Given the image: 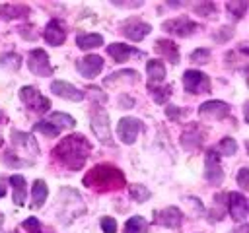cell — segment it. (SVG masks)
Segmentation results:
<instances>
[{"label":"cell","instance_id":"2","mask_svg":"<svg viewBox=\"0 0 249 233\" xmlns=\"http://www.w3.org/2000/svg\"><path fill=\"white\" fill-rule=\"evenodd\" d=\"M124 173L119 167L101 163L95 165L91 171L86 173L84 177V184L93 188V190H113V188H121L124 186Z\"/></svg>","mask_w":249,"mask_h":233},{"label":"cell","instance_id":"35","mask_svg":"<svg viewBox=\"0 0 249 233\" xmlns=\"http://www.w3.org/2000/svg\"><path fill=\"white\" fill-rule=\"evenodd\" d=\"M231 37H233V27H230V25H222V27L218 29V33L212 35V39H214L216 43H226V41H230Z\"/></svg>","mask_w":249,"mask_h":233},{"label":"cell","instance_id":"25","mask_svg":"<svg viewBox=\"0 0 249 233\" xmlns=\"http://www.w3.org/2000/svg\"><path fill=\"white\" fill-rule=\"evenodd\" d=\"M12 142H14L16 146H25L27 150H33V153H35V155L39 153V148H37V144H35L33 136H31V134H27V132L12 130Z\"/></svg>","mask_w":249,"mask_h":233},{"label":"cell","instance_id":"15","mask_svg":"<svg viewBox=\"0 0 249 233\" xmlns=\"http://www.w3.org/2000/svg\"><path fill=\"white\" fill-rule=\"evenodd\" d=\"M51 91H53L56 97H62V99H68V101H74V103H78V101H82V99L86 97L82 89H78V87H74L72 83L62 82V80H54V82L51 83Z\"/></svg>","mask_w":249,"mask_h":233},{"label":"cell","instance_id":"28","mask_svg":"<svg viewBox=\"0 0 249 233\" xmlns=\"http://www.w3.org/2000/svg\"><path fill=\"white\" fill-rule=\"evenodd\" d=\"M53 126H56L58 130L60 128H72L74 124H76V120L70 116V115H66V113H53V115H49V118H47Z\"/></svg>","mask_w":249,"mask_h":233},{"label":"cell","instance_id":"40","mask_svg":"<svg viewBox=\"0 0 249 233\" xmlns=\"http://www.w3.org/2000/svg\"><path fill=\"white\" fill-rule=\"evenodd\" d=\"M214 10H216V6L214 4H210V2H206V4H198V6H195V12L196 14H202V16H206V14H214Z\"/></svg>","mask_w":249,"mask_h":233},{"label":"cell","instance_id":"39","mask_svg":"<svg viewBox=\"0 0 249 233\" xmlns=\"http://www.w3.org/2000/svg\"><path fill=\"white\" fill-rule=\"evenodd\" d=\"M247 177H249V169H247V167H241L239 173H237V184H239L243 190L249 188V179H247Z\"/></svg>","mask_w":249,"mask_h":233},{"label":"cell","instance_id":"7","mask_svg":"<svg viewBox=\"0 0 249 233\" xmlns=\"http://www.w3.org/2000/svg\"><path fill=\"white\" fill-rule=\"evenodd\" d=\"M198 23L189 19V17H175V19H167L161 23V29L171 33V35H177V37H191L195 31H198Z\"/></svg>","mask_w":249,"mask_h":233},{"label":"cell","instance_id":"12","mask_svg":"<svg viewBox=\"0 0 249 233\" xmlns=\"http://www.w3.org/2000/svg\"><path fill=\"white\" fill-rule=\"evenodd\" d=\"M228 210L231 214V217L235 221H245L247 217V212H249V204H247V198L241 194V192H230L228 194Z\"/></svg>","mask_w":249,"mask_h":233},{"label":"cell","instance_id":"33","mask_svg":"<svg viewBox=\"0 0 249 233\" xmlns=\"http://www.w3.org/2000/svg\"><path fill=\"white\" fill-rule=\"evenodd\" d=\"M218 151H220L222 155H235V151H237V142L228 136V138H224V140L218 144Z\"/></svg>","mask_w":249,"mask_h":233},{"label":"cell","instance_id":"18","mask_svg":"<svg viewBox=\"0 0 249 233\" xmlns=\"http://www.w3.org/2000/svg\"><path fill=\"white\" fill-rule=\"evenodd\" d=\"M10 184L14 188V194H12L14 204L16 206H23L25 200H27V181H25V177L23 175H12L10 177Z\"/></svg>","mask_w":249,"mask_h":233},{"label":"cell","instance_id":"22","mask_svg":"<svg viewBox=\"0 0 249 233\" xmlns=\"http://www.w3.org/2000/svg\"><path fill=\"white\" fill-rule=\"evenodd\" d=\"M31 14V10L27 6H14V4H4L0 6V17L10 21V19H19V17H27Z\"/></svg>","mask_w":249,"mask_h":233},{"label":"cell","instance_id":"37","mask_svg":"<svg viewBox=\"0 0 249 233\" xmlns=\"http://www.w3.org/2000/svg\"><path fill=\"white\" fill-rule=\"evenodd\" d=\"M99 225H101V231L103 233H117V221H115V217H101Z\"/></svg>","mask_w":249,"mask_h":233},{"label":"cell","instance_id":"31","mask_svg":"<svg viewBox=\"0 0 249 233\" xmlns=\"http://www.w3.org/2000/svg\"><path fill=\"white\" fill-rule=\"evenodd\" d=\"M33 130L35 132H41V134H45V136H49V138H54V136H58V128L56 126H53L49 120H39V122H35V126H33Z\"/></svg>","mask_w":249,"mask_h":233},{"label":"cell","instance_id":"17","mask_svg":"<svg viewBox=\"0 0 249 233\" xmlns=\"http://www.w3.org/2000/svg\"><path fill=\"white\" fill-rule=\"evenodd\" d=\"M107 54L115 60V62H126L130 56H144L142 50L130 47V45H124V43H111L107 47Z\"/></svg>","mask_w":249,"mask_h":233},{"label":"cell","instance_id":"29","mask_svg":"<svg viewBox=\"0 0 249 233\" xmlns=\"http://www.w3.org/2000/svg\"><path fill=\"white\" fill-rule=\"evenodd\" d=\"M226 10H228V14H230V17L233 19V21H239L243 16H245V12H247V2H228L226 4Z\"/></svg>","mask_w":249,"mask_h":233},{"label":"cell","instance_id":"23","mask_svg":"<svg viewBox=\"0 0 249 233\" xmlns=\"http://www.w3.org/2000/svg\"><path fill=\"white\" fill-rule=\"evenodd\" d=\"M76 45L82 50H89V49H97L103 45V35L99 33H80L76 37Z\"/></svg>","mask_w":249,"mask_h":233},{"label":"cell","instance_id":"38","mask_svg":"<svg viewBox=\"0 0 249 233\" xmlns=\"http://www.w3.org/2000/svg\"><path fill=\"white\" fill-rule=\"evenodd\" d=\"M27 231H31V233H43L41 231V225H39V219L37 217H27L23 223H21Z\"/></svg>","mask_w":249,"mask_h":233},{"label":"cell","instance_id":"27","mask_svg":"<svg viewBox=\"0 0 249 233\" xmlns=\"http://www.w3.org/2000/svg\"><path fill=\"white\" fill-rule=\"evenodd\" d=\"M148 89H150V95H152V99L156 101V103H160V105H163V103H167V99L171 97V85L169 83H165V85H148Z\"/></svg>","mask_w":249,"mask_h":233},{"label":"cell","instance_id":"9","mask_svg":"<svg viewBox=\"0 0 249 233\" xmlns=\"http://www.w3.org/2000/svg\"><path fill=\"white\" fill-rule=\"evenodd\" d=\"M140 130H142V120L140 118H134V116H124L117 124V134H119L121 142L126 144V146L134 144V140H136V136H138Z\"/></svg>","mask_w":249,"mask_h":233},{"label":"cell","instance_id":"14","mask_svg":"<svg viewBox=\"0 0 249 233\" xmlns=\"http://www.w3.org/2000/svg\"><path fill=\"white\" fill-rule=\"evenodd\" d=\"M76 70L84 76V78H95L101 70H103V58L99 54H88L82 60L76 62Z\"/></svg>","mask_w":249,"mask_h":233},{"label":"cell","instance_id":"5","mask_svg":"<svg viewBox=\"0 0 249 233\" xmlns=\"http://www.w3.org/2000/svg\"><path fill=\"white\" fill-rule=\"evenodd\" d=\"M183 85L189 93H208L210 91V78L200 70H187L183 74Z\"/></svg>","mask_w":249,"mask_h":233},{"label":"cell","instance_id":"21","mask_svg":"<svg viewBox=\"0 0 249 233\" xmlns=\"http://www.w3.org/2000/svg\"><path fill=\"white\" fill-rule=\"evenodd\" d=\"M200 142H202V132L198 130V126H189V128L181 134V146H183L185 150H189V151L196 150V148L200 146Z\"/></svg>","mask_w":249,"mask_h":233},{"label":"cell","instance_id":"24","mask_svg":"<svg viewBox=\"0 0 249 233\" xmlns=\"http://www.w3.org/2000/svg\"><path fill=\"white\" fill-rule=\"evenodd\" d=\"M47 194H49V188H47V183L37 179L33 184H31V200H33V208H41L47 200Z\"/></svg>","mask_w":249,"mask_h":233},{"label":"cell","instance_id":"32","mask_svg":"<svg viewBox=\"0 0 249 233\" xmlns=\"http://www.w3.org/2000/svg\"><path fill=\"white\" fill-rule=\"evenodd\" d=\"M130 196L136 200V202H146V200H150V196H152V192H150V188H146L144 184H132L130 186Z\"/></svg>","mask_w":249,"mask_h":233},{"label":"cell","instance_id":"1","mask_svg":"<svg viewBox=\"0 0 249 233\" xmlns=\"http://www.w3.org/2000/svg\"><path fill=\"white\" fill-rule=\"evenodd\" d=\"M91 146L86 140V136L82 134H70L66 138H62L56 148L53 150V155L70 171H78L84 167L86 159L89 157Z\"/></svg>","mask_w":249,"mask_h":233},{"label":"cell","instance_id":"30","mask_svg":"<svg viewBox=\"0 0 249 233\" xmlns=\"http://www.w3.org/2000/svg\"><path fill=\"white\" fill-rule=\"evenodd\" d=\"M19 54L16 52H8V54H0V66L2 68H8V70H18L19 68Z\"/></svg>","mask_w":249,"mask_h":233},{"label":"cell","instance_id":"13","mask_svg":"<svg viewBox=\"0 0 249 233\" xmlns=\"http://www.w3.org/2000/svg\"><path fill=\"white\" fill-rule=\"evenodd\" d=\"M43 39H45L51 47H58V45H62V43L66 41V27H64V23H62L60 19L53 17V19L47 23V27H45Z\"/></svg>","mask_w":249,"mask_h":233},{"label":"cell","instance_id":"44","mask_svg":"<svg viewBox=\"0 0 249 233\" xmlns=\"http://www.w3.org/2000/svg\"><path fill=\"white\" fill-rule=\"evenodd\" d=\"M12 233H18V231H12Z\"/></svg>","mask_w":249,"mask_h":233},{"label":"cell","instance_id":"4","mask_svg":"<svg viewBox=\"0 0 249 233\" xmlns=\"http://www.w3.org/2000/svg\"><path fill=\"white\" fill-rule=\"evenodd\" d=\"M27 68L31 74L35 76H41V78H47L53 74V66H51V60H49V54L43 50V49H33L27 56Z\"/></svg>","mask_w":249,"mask_h":233},{"label":"cell","instance_id":"34","mask_svg":"<svg viewBox=\"0 0 249 233\" xmlns=\"http://www.w3.org/2000/svg\"><path fill=\"white\" fill-rule=\"evenodd\" d=\"M185 115H189V111H187V109H181V107H175V105H167V107H165V116H167L169 120L179 122Z\"/></svg>","mask_w":249,"mask_h":233},{"label":"cell","instance_id":"19","mask_svg":"<svg viewBox=\"0 0 249 233\" xmlns=\"http://www.w3.org/2000/svg\"><path fill=\"white\" fill-rule=\"evenodd\" d=\"M154 49H156L161 56H165L171 64H179V49H177V45H175L171 39H158V41L154 43Z\"/></svg>","mask_w":249,"mask_h":233},{"label":"cell","instance_id":"16","mask_svg":"<svg viewBox=\"0 0 249 233\" xmlns=\"http://www.w3.org/2000/svg\"><path fill=\"white\" fill-rule=\"evenodd\" d=\"M198 115L204 116V118H226L230 115V105L224 103V101H218V99H212V101H206L198 107Z\"/></svg>","mask_w":249,"mask_h":233},{"label":"cell","instance_id":"36","mask_svg":"<svg viewBox=\"0 0 249 233\" xmlns=\"http://www.w3.org/2000/svg\"><path fill=\"white\" fill-rule=\"evenodd\" d=\"M191 62H195V64H206L208 60H210V50L208 49H196V50H193L191 52Z\"/></svg>","mask_w":249,"mask_h":233},{"label":"cell","instance_id":"26","mask_svg":"<svg viewBox=\"0 0 249 233\" xmlns=\"http://www.w3.org/2000/svg\"><path fill=\"white\" fill-rule=\"evenodd\" d=\"M148 231V221L142 216H132L124 223V233H146Z\"/></svg>","mask_w":249,"mask_h":233},{"label":"cell","instance_id":"10","mask_svg":"<svg viewBox=\"0 0 249 233\" xmlns=\"http://www.w3.org/2000/svg\"><path fill=\"white\" fill-rule=\"evenodd\" d=\"M154 217H156V221H158L160 225L169 227V229L181 227V223H183V219H185L183 212H181L177 206H167V208H163V210H160V212H154Z\"/></svg>","mask_w":249,"mask_h":233},{"label":"cell","instance_id":"43","mask_svg":"<svg viewBox=\"0 0 249 233\" xmlns=\"http://www.w3.org/2000/svg\"><path fill=\"white\" fill-rule=\"evenodd\" d=\"M2 223H4V214L0 212V227H2Z\"/></svg>","mask_w":249,"mask_h":233},{"label":"cell","instance_id":"6","mask_svg":"<svg viewBox=\"0 0 249 233\" xmlns=\"http://www.w3.org/2000/svg\"><path fill=\"white\" fill-rule=\"evenodd\" d=\"M204 181L214 186L224 183V171L220 165V157L214 150H208L204 155Z\"/></svg>","mask_w":249,"mask_h":233},{"label":"cell","instance_id":"8","mask_svg":"<svg viewBox=\"0 0 249 233\" xmlns=\"http://www.w3.org/2000/svg\"><path fill=\"white\" fill-rule=\"evenodd\" d=\"M89 126H91L95 138H97L101 144H111V142H113V138H111V128H109V115H107L103 109H97V111L91 115Z\"/></svg>","mask_w":249,"mask_h":233},{"label":"cell","instance_id":"41","mask_svg":"<svg viewBox=\"0 0 249 233\" xmlns=\"http://www.w3.org/2000/svg\"><path fill=\"white\" fill-rule=\"evenodd\" d=\"M119 103H121V105H126V107H132V105H134V101H132L130 97H121Z\"/></svg>","mask_w":249,"mask_h":233},{"label":"cell","instance_id":"20","mask_svg":"<svg viewBox=\"0 0 249 233\" xmlns=\"http://www.w3.org/2000/svg\"><path fill=\"white\" fill-rule=\"evenodd\" d=\"M146 74H148L150 83L156 82V85H160V83L165 80V64H163L160 58H152V60H148V64H146Z\"/></svg>","mask_w":249,"mask_h":233},{"label":"cell","instance_id":"3","mask_svg":"<svg viewBox=\"0 0 249 233\" xmlns=\"http://www.w3.org/2000/svg\"><path fill=\"white\" fill-rule=\"evenodd\" d=\"M19 99L29 107V111H35V113H39V115H43V113H47L49 109H51V101L45 97V95H41L35 87H31V85H23V87H19Z\"/></svg>","mask_w":249,"mask_h":233},{"label":"cell","instance_id":"11","mask_svg":"<svg viewBox=\"0 0 249 233\" xmlns=\"http://www.w3.org/2000/svg\"><path fill=\"white\" fill-rule=\"evenodd\" d=\"M152 31V25L140 19H128L121 25V33L130 41H142Z\"/></svg>","mask_w":249,"mask_h":233},{"label":"cell","instance_id":"42","mask_svg":"<svg viewBox=\"0 0 249 233\" xmlns=\"http://www.w3.org/2000/svg\"><path fill=\"white\" fill-rule=\"evenodd\" d=\"M2 196H6V186L0 184V198H2Z\"/></svg>","mask_w":249,"mask_h":233}]
</instances>
